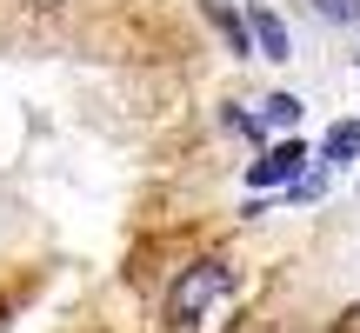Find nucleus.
<instances>
[{"label": "nucleus", "mask_w": 360, "mask_h": 333, "mask_svg": "<svg viewBox=\"0 0 360 333\" xmlns=\"http://www.w3.org/2000/svg\"><path fill=\"white\" fill-rule=\"evenodd\" d=\"M227 294H233V260L207 254V260H193V267L174 273V287H167V313H174L180 327H193V320H207V313H214Z\"/></svg>", "instance_id": "f257e3e1"}, {"label": "nucleus", "mask_w": 360, "mask_h": 333, "mask_svg": "<svg viewBox=\"0 0 360 333\" xmlns=\"http://www.w3.org/2000/svg\"><path fill=\"white\" fill-rule=\"evenodd\" d=\"M294 120H300L294 93H267V100H260V133H267V127H294Z\"/></svg>", "instance_id": "423d86ee"}, {"label": "nucleus", "mask_w": 360, "mask_h": 333, "mask_svg": "<svg viewBox=\"0 0 360 333\" xmlns=\"http://www.w3.org/2000/svg\"><path fill=\"white\" fill-rule=\"evenodd\" d=\"M200 7H207V20L220 27V40H227V47H233V53L247 60V53H254V40H247V20H240V13L227 7V0H200Z\"/></svg>", "instance_id": "20e7f679"}, {"label": "nucleus", "mask_w": 360, "mask_h": 333, "mask_svg": "<svg viewBox=\"0 0 360 333\" xmlns=\"http://www.w3.org/2000/svg\"><path fill=\"white\" fill-rule=\"evenodd\" d=\"M354 67H360V53H354Z\"/></svg>", "instance_id": "1a4fd4ad"}, {"label": "nucleus", "mask_w": 360, "mask_h": 333, "mask_svg": "<svg viewBox=\"0 0 360 333\" xmlns=\"http://www.w3.org/2000/svg\"><path fill=\"white\" fill-rule=\"evenodd\" d=\"M300 174H307V147L300 141H274L267 154L247 166V187H294Z\"/></svg>", "instance_id": "f03ea898"}, {"label": "nucleus", "mask_w": 360, "mask_h": 333, "mask_svg": "<svg viewBox=\"0 0 360 333\" xmlns=\"http://www.w3.org/2000/svg\"><path fill=\"white\" fill-rule=\"evenodd\" d=\"M314 13L327 27H360V0H314Z\"/></svg>", "instance_id": "0eeeda50"}, {"label": "nucleus", "mask_w": 360, "mask_h": 333, "mask_svg": "<svg viewBox=\"0 0 360 333\" xmlns=\"http://www.w3.org/2000/svg\"><path fill=\"white\" fill-rule=\"evenodd\" d=\"M360 154V120H334L321 141V160H354Z\"/></svg>", "instance_id": "39448f33"}, {"label": "nucleus", "mask_w": 360, "mask_h": 333, "mask_svg": "<svg viewBox=\"0 0 360 333\" xmlns=\"http://www.w3.org/2000/svg\"><path fill=\"white\" fill-rule=\"evenodd\" d=\"M27 7H60V0H27Z\"/></svg>", "instance_id": "6e6552de"}, {"label": "nucleus", "mask_w": 360, "mask_h": 333, "mask_svg": "<svg viewBox=\"0 0 360 333\" xmlns=\"http://www.w3.org/2000/svg\"><path fill=\"white\" fill-rule=\"evenodd\" d=\"M247 40H254V53H267V60H294V34H287V20L267 7V0L247 7Z\"/></svg>", "instance_id": "7ed1b4c3"}]
</instances>
